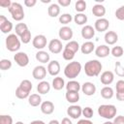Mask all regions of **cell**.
Masks as SVG:
<instances>
[{"mask_svg": "<svg viewBox=\"0 0 124 124\" xmlns=\"http://www.w3.org/2000/svg\"><path fill=\"white\" fill-rule=\"evenodd\" d=\"M102 68H103L102 63L97 59H92V60L87 61L83 67L85 75L90 78L98 77L102 71Z\"/></svg>", "mask_w": 124, "mask_h": 124, "instance_id": "6da1fadb", "label": "cell"}, {"mask_svg": "<svg viewBox=\"0 0 124 124\" xmlns=\"http://www.w3.org/2000/svg\"><path fill=\"white\" fill-rule=\"evenodd\" d=\"M81 71V64L78 61H72L66 65L64 68V75L66 78L70 79H74L77 78Z\"/></svg>", "mask_w": 124, "mask_h": 124, "instance_id": "7a4b0ae2", "label": "cell"}, {"mask_svg": "<svg viewBox=\"0 0 124 124\" xmlns=\"http://www.w3.org/2000/svg\"><path fill=\"white\" fill-rule=\"evenodd\" d=\"M116 107L113 105H101L98 108V114L101 117L106 118L108 120L113 119L116 115Z\"/></svg>", "mask_w": 124, "mask_h": 124, "instance_id": "3957f363", "label": "cell"}, {"mask_svg": "<svg viewBox=\"0 0 124 124\" xmlns=\"http://www.w3.org/2000/svg\"><path fill=\"white\" fill-rule=\"evenodd\" d=\"M20 43L21 41L16 34H10L7 36L5 41L6 48L12 52H17V50L20 48Z\"/></svg>", "mask_w": 124, "mask_h": 124, "instance_id": "277c9868", "label": "cell"}, {"mask_svg": "<svg viewBox=\"0 0 124 124\" xmlns=\"http://www.w3.org/2000/svg\"><path fill=\"white\" fill-rule=\"evenodd\" d=\"M8 11L11 14L13 19L16 21H21L24 18V11L22 5L18 2H13Z\"/></svg>", "mask_w": 124, "mask_h": 124, "instance_id": "5b68a950", "label": "cell"}, {"mask_svg": "<svg viewBox=\"0 0 124 124\" xmlns=\"http://www.w3.org/2000/svg\"><path fill=\"white\" fill-rule=\"evenodd\" d=\"M14 60L19 67H26L29 64V57L23 51L16 52V54L14 55Z\"/></svg>", "mask_w": 124, "mask_h": 124, "instance_id": "8992f818", "label": "cell"}, {"mask_svg": "<svg viewBox=\"0 0 124 124\" xmlns=\"http://www.w3.org/2000/svg\"><path fill=\"white\" fill-rule=\"evenodd\" d=\"M46 37L45 35H36L33 40H32V45L35 48H37L38 50H43V48H45L46 46Z\"/></svg>", "mask_w": 124, "mask_h": 124, "instance_id": "52a82bcc", "label": "cell"}, {"mask_svg": "<svg viewBox=\"0 0 124 124\" xmlns=\"http://www.w3.org/2000/svg\"><path fill=\"white\" fill-rule=\"evenodd\" d=\"M46 68L43 65L36 66L32 71V77L37 80H43L46 76Z\"/></svg>", "mask_w": 124, "mask_h": 124, "instance_id": "ba28073f", "label": "cell"}, {"mask_svg": "<svg viewBox=\"0 0 124 124\" xmlns=\"http://www.w3.org/2000/svg\"><path fill=\"white\" fill-rule=\"evenodd\" d=\"M47 47H48V50L51 52V53H54V54H58L62 51V48H63V46H62V43L60 40L58 39H52L48 45H47Z\"/></svg>", "mask_w": 124, "mask_h": 124, "instance_id": "9c48e42d", "label": "cell"}, {"mask_svg": "<svg viewBox=\"0 0 124 124\" xmlns=\"http://www.w3.org/2000/svg\"><path fill=\"white\" fill-rule=\"evenodd\" d=\"M108 26H109V21L105 17L98 18L94 23V29L95 31H98V32L107 31L108 29Z\"/></svg>", "mask_w": 124, "mask_h": 124, "instance_id": "30bf717a", "label": "cell"}, {"mask_svg": "<svg viewBox=\"0 0 124 124\" xmlns=\"http://www.w3.org/2000/svg\"><path fill=\"white\" fill-rule=\"evenodd\" d=\"M67 114L73 119H78L82 114V108L78 105H72L67 108Z\"/></svg>", "mask_w": 124, "mask_h": 124, "instance_id": "8fae6325", "label": "cell"}, {"mask_svg": "<svg viewBox=\"0 0 124 124\" xmlns=\"http://www.w3.org/2000/svg\"><path fill=\"white\" fill-rule=\"evenodd\" d=\"M73 30L71 27L69 26H63L59 29V32H58V36L61 40L63 41H70L72 38H73Z\"/></svg>", "mask_w": 124, "mask_h": 124, "instance_id": "7c38bea8", "label": "cell"}, {"mask_svg": "<svg viewBox=\"0 0 124 124\" xmlns=\"http://www.w3.org/2000/svg\"><path fill=\"white\" fill-rule=\"evenodd\" d=\"M47 73L52 76V77H57V75L60 73V64L57 60H52L49 61V63L47 64L46 67Z\"/></svg>", "mask_w": 124, "mask_h": 124, "instance_id": "4fadbf2b", "label": "cell"}, {"mask_svg": "<svg viewBox=\"0 0 124 124\" xmlns=\"http://www.w3.org/2000/svg\"><path fill=\"white\" fill-rule=\"evenodd\" d=\"M114 80V74L111 71H105L101 74L100 77V81L104 84V85H109L113 82Z\"/></svg>", "mask_w": 124, "mask_h": 124, "instance_id": "5bb4252c", "label": "cell"}, {"mask_svg": "<svg viewBox=\"0 0 124 124\" xmlns=\"http://www.w3.org/2000/svg\"><path fill=\"white\" fill-rule=\"evenodd\" d=\"M81 91L86 96H92L96 93V85L93 82L86 81L81 85Z\"/></svg>", "mask_w": 124, "mask_h": 124, "instance_id": "9a60e30c", "label": "cell"}, {"mask_svg": "<svg viewBox=\"0 0 124 124\" xmlns=\"http://www.w3.org/2000/svg\"><path fill=\"white\" fill-rule=\"evenodd\" d=\"M109 53H110V49L107 45H100L99 46H97L95 48V54L97 57L105 58V57L108 56Z\"/></svg>", "mask_w": 124, "mask_h": 124, "instance_id": "2e32d148", "label": "cell"}, {"mask_svg": "<svg viewBox=\"0 0 124 124\" xmlns=\"http://www.w3.org/2000/svg\"><path fill=\"white\" fill-rule=\"evenodd\" d=\"M95 35V29L91 25H84L81 28V37L86 40H90Z\"/></svg>", "mask_w": 124, "mask_h": 124, "instance_id": "e0dca14e", "label": "cell"}, {"mask_svg": "<svg viewBox=\"0 0 124 124\" xmlns=\"http://www.w3.org/2000/svg\"><path fill=\"white\" fill-rule=\"evenodd\" d=\"M40 108H41V111L44 114L48 115V114H51L54 111V104L50 101H45L41 104Z\"/></svg>", "mask_w": 124, "mask_h": 124, "instance_id": "ac0fdd59", "label": "cell"}, {"mask_svg": "<svg viewBox=\"0 0 124 124\" xmlns=\"http://www.w3.org/2000/svg\"><path fill=\"white\" fill-rule=\"evenodd\" d=\"M104 39H105V42L107 45L111 46V45H114L118 41V35L114 31H108V32H106Z\"/></svg>", "mask_w": 124, "mask_h": 124, "instance_id": "d6986e66", "label": "cell"}, {"mask_svg": "<svg viewBox=\"0 0 124 124\" xmlns=\"http://www.w3.org/2000/svg\"><path fill=\"white\" fill-rule=\"evenodd\" d=\"M92 14L93 16L99 17V18H102L105 15H106V8L104 5L102 4H95L92 8Z\"/></svg>", "mask_w": 124, "mask_h": 124, "instance_id": "ffe728a7", "label": "cell"}, {"mask_svg": "<svg viewBox=\"0 0 124 124\" xmlns=\"http://www.w3.org/2000/svg\"><path fill=\"white\" fill-rule=\"evenodd\" d=\"M37 61H39L40 63L42 64H46V63H49V59H50V56L49 54L45 51V50H39L36 55H35Z\"/></svg>", "mask_w": 124, "mask_h": 124, "instance_id": "44dd1931", "label": "cell"}, {"mask_svg": "<svg viewBox=\"0 0 124 124\" xmlns=\"http://www.w3.org/2000/svg\"><path fill=\"white\" fill-rule=\"evenodd\" d=\"M65 98H66L67 102L75 105L79 100V93L77 91H67L65 94Z\"/></svg>", "mask_w": 124, "mask_h": 124, "instance_id": "7402d4cb", "label": "cell"}, {"mask_svg": "<svg viewBox=\"0 0 124 124\" xmlns=\"http://www.w3.org/2000/svg\"><path fill=\"white\" fill-rule=\"evenodd\" d=\"M95 49V45L93 42L91 41H87L84 42L81 46H80V51L83 54H89L91 52H93V50Z\"/></svg>", "mask_w": 124, "mask_h": 124, "instance_id": "603a6c76", "label": "cell"}, {"mask_svg": "<svg viewBox=\"0 0 124 124\" xmlns=\"http://www.w3.org/2000/svg\"><path fill=\"white\" fill-rule=\"evenodd\" d=\"M49 90H50V84L46 80L40 81L37 85V91L39 94H43V95L46 94L49 92Z\"/></svg>", "mask_w": 124, "mask_h": 124, "instance_id": "cb8c5ba5", "label": "cell"}, {"mask_svg": "<svg viewBox=\"0 0 124 124\" xmlns=\"http://www.w3.org/2000/svg\"><path fill=\"white\" fill-rule=\"evenodd\" d=\"M47 14L50 17H56L60 14V6L56 3H52L47 8Z\"/></svg>", "mask_w": 124, "mask_h": 124, "instance_id": "d4e9b609", "label": "cell"}, {"mask_svg": "<svg viewBox=\"0 0 124 124\" xmlns=\"http://www.w3.org/2000/svg\"><path fill=\"white\" fill-rule=\"evenodd\" d=\"M51 86L53 87V89L55 90H61L63 89L66 85H65V81H64V78H62L61 77H55L53 79H52V83H51Z\"/></svg>", "mask_w": 124, "mask_h": 124, "instance_id": "484cf974", "label": "cell"}, {"mask_svg": "<svg viewBox=\"0 0 124 124\" xmlns=\"http://www.w3.org/2000/svg\"><path fill=\"white\" fill-rule=\"evenodd\" d=\"M28 103L31 107H38V106H41V104L43 103L42 102V98L40 96V94H31L29 97H28Z\"/></svg>", "mask_w": 124, "mask_h": 124, "instance_id": "4316f807", "label": "cell"}, {"mask_svg": "<svg viewBox=\"0 0 124 124\" xmlns=\"http://www.w3.org/2000/svg\"><path fill=\"white\" fill-rule=\"evenodd\" d=\"M65 87H66L67 91H77V92H78L81 89V85L79 84V82L77 81V80H74V79L69 80Z\"/></svg>", "mask_w": 124, "mask_h": 124, "instance_id": "83f0119b", "label": "cell"}, {"mask_svg": "<svg viewBox=\"0 0 124 124\" xmlns=\"http://www.w3.org/2000/svg\"><path fill=\"white\" fill-rule=\"evenodd\" d=\"M114 95V92H113V89L110 87V86H104L102 89H101V96L104 98V99H111Z\"/></svg>", "mask_w": 124, "mask_h": 124, "instance_id": "f1b7e54d", "label": "cell"}, {"mask_svg": "<svg viewBox=\"0 0 124 124\" xmlns=\"http://www.w3.org/2000/svg\"><path fill=\"white\" fill-rule=\"evenodd\" d=\"M74 21L78 25H84L87 22V16L83 13H78L74 16Z\"/></svg>", "mask_w": 124, "mask_h": 124, "instance_id": "f546056e", "label": "cell"}, {"mask_svg": "<svg viewBox=\"0 0 124 124\" xmlns=\"http://www.w3.org/2000/svg\"><path fill=\"white\" fill-rule=\"evenodd\" d=\"M14 26H13V23L10 21V20H6L4 23L0 24V30L3 34H8L10 33L12 30H13Z\"/></svg>", "mask_w": 124, "mask_h": 124, "instance_id": "4dcf8cb0", "label": "cell"}, {"mask_svg": "<svg viewBox=\"0 0 124 124\" xmlns=\"http://www.w3.org/2000/svg\"><path fill=\"white\" fill-rule=\"evenodd\" d=\"M26 30H28V26H27L25 23H22V22L17 23V24L16 25V27H15L16 34L18 37H20Z\"/></svg>", "mask_w": 124, "mask_h": 124, "instance_id": "1f68e13d", "label": "cell"}, {"mask_svg": "<svg viewBox=\"0 0 124 124\" xmlns=\"http://www.w3.org/2000/svg\"><path fill=\"white\" fill-rule=\"evenodd\" d=\"M86 2L84 0H78L75 3V9L78 13H83L86 10Z\"/></svg>", "mask_w": 124, "mask_h": 124, "instance_id": "d6a6232c", "label": "cell"}, {"mask_svg": "<svg viewBox=\"0 0 124 124\" xmlns=\"http://www.w3.org/2000/svg\"><path fill=\"white\" fill-rule=\"evenodd\" d=\"M64 47H65V48H68V49H70V50H72V51L75 52V53L80 48V46H79V45H78V43L77 41H70V42H68Z\"/></svg>", "mask_w": 124, "mask_h": 124, "instance_id": "836d02e7", "label": "cell"}, {"mask_svg": "<svg viewBox=\"0 0 124 124\" xmlns=\"http://www.w3.org/2000/svg\"><path fill=\"white\" fill-rule=\"evenodd\" d=\"M110 53H111V55H112L113 57L118 58V57H121V56L123 55L124 50H123V47H122V46H113L112 49L110 50Z\"/></svg>", "mask_w": 124, "mask_h": 124, "instance_id": "e575fe53", "label": "cell"}, {"mask_svg": "<svg viewBox=\"0 0 124 124\" xmlns=\"http://www.w3.org/2000/svg\"><path fill=\"white\" fill-rule=\"evenodd\" d=\"M20 88H22L23 90H25L26 92H31V90H32V82L29 80V79H23L21 82H20V84L18 85Z\"/></svg>", "mask_w": 124, "mask_h": 124, "instance_id": "d590c367", "label": "cell"}, {"mask_svg": "<svg viewBox=\"0 0 124 124\" xmlns=\"http://www.w3.org/2000/svg\"><path fill=\"white\" fill-rule=\"evenodd\" d=\"M72 20H73L72 16H71L70 14H67V13H66V14H62V15L59 16V22L62 23V24H64V25L69 24Z\"/></svg>", "mask_w": 124, "mask_h": 124, "instance_id": "8d00e7d4", "label": "cell"}, {"mask_svg": "<svg viewBox=\"0 0 124 124\" xmlns=\"http://www.w3.org/2000/svg\"><path fill=\"white\" fill-rule=\"evenodd\" d=\"M75 52H73L72 50H70V49H68V48H65L64 47V49H63V51H62V56H63V58L65 59V60H67V61H71V60H73L74 59V57H75Z\"/></svg>", "mask_w": 124, "mask_h": 124, "instance_id": "74e56055", "label": "cell"}, {"mask_svg": "<svg viewBox=\"0 0 124 124\" xmlns=\"http://www.w3.org/2000/svg\"><path fill=\"white\" fill-rule=\"evenodd\" d=\"M16 96L18 98V99H26L30 96V93L29 92H26L25 90H23L22 88H20L19 86L16 89Z\"/></svg>", "mask_w": 124, "mask_h": 124, "instance_id": "f35d334b", "label": "cell"}, {"mask_svg": "<svg viewBox=\"0 0 124 124\" xmlns=\"http://www.w3.org/2000/svg\"><path fill=\"white\" fill-rule=\"evenodd\" d=\"M12 68V62L9 59H1L0 60V69L2 71H7Z\"/></svg>", "mask_w": 124, "mask_h": 124, "instance_id": "ab89813d", "label": "cell"}, {"mask_svg": "<svg viewBox=\"0 0 124 124\" xmlns=\"http://www.w3.org/2000/svg\"><path fill=\"white\" fill-rule=\"evenodd\" d=\"M19 39H20L21 43H23V44H28V43H30V41H31V32H30V30H29V29L26 30V31L19 37Z\"/></svg>", "mask_w": 124, "mask_h": 124, "instance_id": "60d3db41", "label": "cell"}, {"mask_svg": "<svg viewBox=\"0 0 124 124\" xmlns=\"http://www.w3.org/2000/svg\"><path fill=\"white\" fill-rule=\"evenodd\" d=\"M114 72H115L116 76H118V77H120V78H124V67L121 65L120 62H116V63H115Z\"/></svg>", "mask_w": 124, "mask_h": 124, "instance_id": "b9f144b4", "label": "cell"}, {"mask_svg": "<svg viewBox=\"0 0 124 124\" xmlns=\"http://www.w3.org/2000/svg\"><path fill=\"white\" fill-rule=\"evenodd\" d=\"M93 109L90 107H85L84 108H82V115L85 117V119H90L91 117H93Z\"/></svg>", "mask_w": 124, "mask_h": 124, "instance_id": "7bdbcfd3", "label": "cell"}, {"mask_svg": "<svg viewBox=\"0 0 124 124\" xmlns=\"http://www.w3.org/2000/svg\"><path fill=\"white\" fill-rule=\"evenodd\" d=\"M0 124H13V118L9 114L0 115Z\"/></svg>", "mask_w": 124, "mask_h": 124, "instance_id": "ee69618b", "label": "cell"}, {"mask_svg": "<svg viewBox=\"0 0 124 124\" xmlns=\"http://www.w3.org/2000/svg\"><path fill=\"white\" fill-rule=\"evenodd\" d=\"M115 17L119 20H124V5L120 6L115 11Z\"/></svg>", "mask_w": 124, "mask_h": 124, "instance_id": "f6af8a7d", "label": "cell"}, {"mask_svg": "<svg viewBox=\"0 0 124 124\" xmlns=\"http://www.w3.org/2000/svg\"><path fill=\"white\" fill-rule=\"evenodd\" d=\"M116 93H124V79H119L116 81Z\"/></svg>", "mask_w": 124, "mask_h": 124, "instance_id": "bcb514c9", "label": "cell"}, {"mask_svg": "<svg viewBox=\"0 0 124 124\" xmlns=\"http://www.w3.org/2000/svg\"><path fill=\"white\" fill-rule=\"evenodd\" d=\"M113 124H124V116L123 115H118L113 118Z\"/></svg>", "mask_w": 124, "mask_h": 124, "instance_id": "7dc6e473", "label": "cell"}, {"mask_svg": "<svg viewBox=\"0 0 124 124\" xmlns=\"http://www.w3.org/2000/svg\"><path fill=\"white\" fill-rule=\"evenodd\" d=\"M12 3L13 2H11L10 0H1L0 1V6L2 7V8H10L11 7V5H12Z\"/></svg>", "mask_w": 124, "mask_h": 124, "instance_id": "c3c4849f", "label": "cell"}, {"mask_svg": "<svg viewBox=\"0 0 124 124\" xmlns=\"http://www.w3.org/2000/svg\"><path fill=\"white\" fill-rule=\"evenodd\" d=\"M24 5L26 6V7H28V8H32V7H34L35 5H36V3H37V1L36 0H24Z\"/></svg>", "mask_w": 124, "mask_h": 124, "instance_id": "681fc988", "label": "cell"}, {"mask_svg": "<svg viewBox=\"0 0 124 124\" xmlns=\"http://www.w3.org/2000/svg\"><path fill=\"white\" fill-rule=\"evenodd\" d=\"M71 0H58V5L62 7H68L71 5Z\"/></svg>", "mask_w": 124, "mask_h": 124, "instance_id": "f907efd6", "label": "cell"}, {"mask_svg": "<svg viewBox=\"0 0 124 124\" xmlns=\"http://www.w3.org/2000/svg\"><path fill=\"white\" fill-rule=\"evenodd\" d=\"M77 124H93V122H92L90 119H85V118H84V119L78 120Z\"/></svg>", "mask_w": 124, "mask_h": 124, "instance_id": "816d5d0a", "label": "cell"}, {"mask_svg": "<svg viewBox=\"0 0 124 124\" xmlns=\"http://www.w3.org/2000/svg\"><path fill=\"white\" fill-rule=\"evenodd\" d=\"M60 124H73V123H72V121L70 120V118L64 117V118L62 119V121L60 122Z\"/></svg>", "mask_w": 124, "mask_h": 124, "instance_id": "f5cc1de1", "label": "cell"}, {"mask_svg": "<svg viewBox=\"0 0 124 124\" xmlns=\"http://www.w3.org/2000/svg\"><path fill=\"white\" fill-rule=\"evenodd\" d=\"M116 99L118 101L123 102L124 101V93H116Z\"/></svg>", "mask_w": 124, "mask_h": 124, "instance_id": "db71d44e", "label": "cell"}, {"mask_svg": "<svg viewBox=\"0 0 124 124\" xmlns=\"http://www.w3.org/2000/svg\"><path fill=\"white\" fill-rule=\"evenodd\" d=\"M30 124H46L43 120H33L32 122H30Z\"/></svg>", "mask_w": 124, "mask_h": 124, "instance_id": "11a10c76", "label": "cell"}, {"mask_svg": "<svg viewBox=\"0 0 124 124\" xmlns=\"http://www.w3.org/2000/svg\"><path fill=\"white\" fill-rule=\"evenodd\" d=\"M48 124H60V122L57 120V119H52L48 122Z\"/></svg>", "mask_w": 124, "mask_h": 124, "instance_id": "9f6ffc18", "label": "cell"}, {"mask_svg": "<svg viewBox=\"0 0 124 124\" xmlns=\"http://www.w3.org/2000/svg\"><path fill=\"white\" fill-rule=\"evenodd\" d=\"M103 124H113V122H112V121H109V120H108V121L104 122Z\"/></svg>", "mask_w": 124, "mask_h": 124, "instance_id": "6f0895ef", "label": "cell"}, {"mask_svg": "<svg viewBox=\"0 0 124 124\" xmlns=\"http://www.w3.org/2000/svg\"><path fill=\"white\" fill-rule=\"evenodd\" d=\"M16 124H24V123L21 122V121H17V122H16Z\"/></svg>", "mask_w": 124, "mask_h": 124, "instance_id": "680465c9", "label": "cell"}]
</instances>
